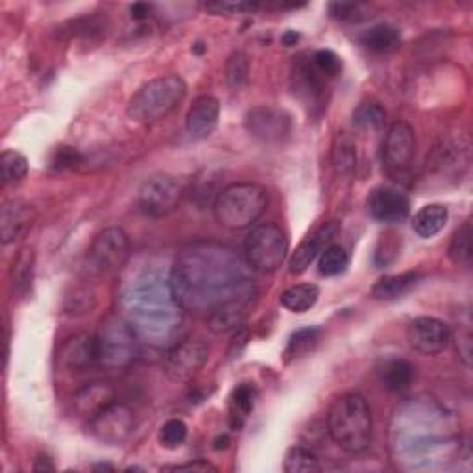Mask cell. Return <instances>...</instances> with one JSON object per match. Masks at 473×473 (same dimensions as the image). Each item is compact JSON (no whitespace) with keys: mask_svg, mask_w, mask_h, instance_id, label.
I'll return each instance as SVG.
<instances>
[{"mask_svg":"<svg viewBox=\"0 0 473 473\" xmlns=\"http://www.w3.org/2000/svg\"><path fill=\"white\" fill-rule=\"evenodd\" d=\"M176 301L185 309L215 311L230 301L249 300L252 282L230 248L194 244L183 249L171 272Z\"/></svg>","mask_w":473,"mask_h":473,"instance_id":"6da1fadb","label":"cell"},{"mask_svg":"<svg viewBox=\"0 0 473 473\" xmlns=\"http://www.w3.org/2000/svg\"><path fill=\"white\" fill-rule=\"evenodd\" d=\"M182 305L176 301L171 280H163L159 274H145L137 277L128 294H124L126 320L139 337L148 342H169L173 333L182 324Z\"/></svg>","mask_w":473,"mask_h":473,"instance_id":"7a4b0ae2","label":"cell"},{"mask_svg":"<svg viewBox=\"0 0 473 473\" xmlns=\"http://www.w3.org/2000/svg\"><path fill=\"white\" fill-rule=\"evenodd\" d=\"M327 433L346 453L357 455L367 452L374 433L372 410L367 398L348 393L333 401L327 412Z\"/></svg>","mask_w":473,"mask_h":473,"instance_id":"3957f363","label":"cell"},{"mask_svg":"<svg viewBox=\"0 0 473 473\" xmlns=\"http://www.w3.org/2000/svg\"><path fill=\"white\" fill-rule=\"evenodd\" d=\"M268 206V194L258 183H232L218 190L213 213L220 226L232 232L254 226Z\"/></svg>","mask_w":473,"mask_h":473,"instance_id":"277c9868","label":"cell"},{"mask_svg":"<svg viewBox=\"0 0 473 473\" xmlns=\"http://www.w3.org/2000/svg\"><path fill=\"white\" fill-rule=\"evenodd\" d=\"M187 97V83L178 74L150 80L130 98L126 114L131 121L152 124L165 119Z\"/></svg>","mask_w":473,"mask_h":473,"instance_id":"5b68a950","label":"cell"},{"mask_svg":"<svg viewBox=\"0 0 473 473\" xmlns=\"http://www.w3.org/2000/svg\"><path fill=\"white\" fill-rule=\"evenodd\" d=\"M98 367L121 370L130 367L139 353V335L122 317H109L97 335Z\"/></svg>","mask_w":473,"mask_h":473,"instance_id":"8992f818","label":"cell"},{"mask_svg":"<svg viewBox=\"0 0 473 473\" xmlns=\"http://www.w3.org/2000/svg\"><path fill=\"white\" fill-rule=\"evenodd\" d=\"M289 254V239L280 226L266 222L256 226L244 241L246 263L258 272L272 274L280 270Z\"/></svg>","mask_w":473,"mask_h":473,"instance_id":"52a82bcc","label":"cell"},{"mask_svg":"<svg viewBox=\"0 0 473 473\" xmlns=\"http://www.w3.org/2000/svg\"><path fill=\"white\" fill-rule=\"evenodd\" d=\"M209 359V348L200 339H185L173 344L163 355V370L174 383H189L198 376Z\"/></svg>","mask_w":473,"mask_h":473,"instance_id":"ba28073f","label":"cell"},{"mask_svg":"<svg viewBox=\"0 0 473 473\" xmlns=\"http://www.w3.org/2000/svg\"><path fill=\"white\" fill-rule=\"evenodd\" d=\"M131 256V246L126 232L122 228H106L102 230L91 248H89V265L98 274H114L121 270Z\"/></svg>","mask_w":473,"mask_h":473,"instance_id":"9c48e42d","label":"cell"},{"mask_svg":"<svg viewBox=\"0 0 473 473\" xmlns=\"http://www.w3.org/2000/svg\"><path fill=\"white\" fill-rule=\"evenodd\" d=\"M183 187L171 174H156L139 189V207L148 216L161 218L171 215L182 202Z\"/></svg>","mask_w":473,"mask_h":473,"instance_id":"30bf717a","label":"cell"},{"mask_svg":"<svg viewBox=\"0 0 473 473\" xmlns=\"http://www.w3.org/2000/svg\"><path fill=\"white\" fill-rule=\"evenodd\" d=\"M244 126L249 135L268 145L283 143L292 131L291 115L287 111L272 106H258L249 109L244 119Z\"/></svg>","mask_w":473,"mask_h":473,"instance_id":"8fae6325","label":"cell"},{"mask_svg":"<svg viewBox=\"0 0 473 473\" xmlns=\"http://www.w3.org/2000/svg\"><path fill=\"white\" fill-rule=\"evenodd\" d=\"M416 156V131L405 121H396L388 128L383 141V163L393 176L403 174Z\"/></svg>","mask_w":473,"mask_h":473,"instance_id":"7c38bea8","label":"cell"},{"mask_svg":"<svg viewBox=\"0 0 473 473\" xmlns=\"http://www.w3.org/2000/svg\"><path fill=\"white\" fill-rule=\"evenodd\" d=\"M135 427V416L130 407L115 401L102 410L97 418L89 422V429L93 436L109 446H119L126 442Z\"/></svg>","mask_w":473,"mask_h":473,"instance_id":"4fadbf2b","label":"cell"},{"mask_svg":"<svg viewBox=\"0 0 473 473\" xmlns=\"http://www.w3.org/2000/svg\"><path fill=\"white\" fill-rule=\"evenodd\" d=\"M407 341L414 351L422 355H438L448 348L452 331L446 322L435 317H418L407 327Z\"/></svg>","mask_w":473,"mask_h":473,"instance_id":"5bb4252c","label":"cell"},{"mask_svg":"<svg viewBox=\"0 0 473 473\" xmlns=\"http://www.w3.org/2000/svg\"><path fill=\"white\" fill-rule=\"evenodd\" d=\"M339 232H341V224L337 220L324 222L322 226H318L313 233H309L300 242V246L296 248V252L289 261V272L294 275L308 272V268L315 263V259L329 244H333V239L339 235Z\"/></svg>","mask_w":473,"mask_h":473,"instance_id":"9a60e30c","label":"cell"},{"mask_svg":"<svg viewBox=\"0 0 473 473\" xmlns=\"http://www.w3.org/2000/svg\"><path fill=\"white\" fill-rule=\"evenodd\" d=\"M368 213L374 220L384 224H398L410 213V202L405 194L394 187H376L367 200Z\"/></svg>","mask_w":473,"mask_h":473,"instance_id":"2e32d148","label":"cell"},{"mask_svg":"<svg viewBox=\"0 0 473 473\" xmlns=\"http://www.w3.org/2000/svg\"><path fill=\"white\" fill-rule=\"evenodd\" d=\"M38 211L24 200H8L0 211V241L12 244L28 235L36 224Z\"/></svg>","mask_w":473,"mask_h":473,"instance_id":"e0dca14e","label":"cell"},{"mask_svg":"<svg viewBox=\"0 0 473 473\" xmlns=\"http://www.w3.org/2000/svg\"><path fill=\"white\" fill-rule=\"evenodd\" d=\"M98 365L97 337L89 333H78L67 339L60 348V367L71 374L88 372Z\"/></svg>","mask_w":473,"mask_h":473,"instance_id":"ac0fdd59","label":"cell"},{"mask_svg":"<svg viewBox=\"0 0 473 473\" xmlns=\"http://www.w3.org/2000/svg\"><path fill=\"white\" fill-rule=\"evenodd\" d=\"M220 102L211 95H202L192 102L185 117V128L194 141H204L218 126Z\"/></svg>","mask_w":473,"mask_h":473,"instance_id":"d6986e66","label":"cell"},{"mask_svg":"<svg viewBox=\"0 0 473 473\" xmlns=\"http://www.w3.org/2000/svg\"><path fill=\"white\" fill-rule=\"evenodd\" d=\"M115 401H117L115 386L106 381L88 383L74 394V409L81 418H86L88 422L97 418L102 410H106Z\"/></svg>","mask_w":473,"mask_h":473,"instance_id":"ffe728a7","label":"cell"},{"mask_svg":"<svg viewBox=\"0 0 473 473\" xmlns=\"http://www.w3.org/2000/svg\"><path fill=\"white\" fill-rule=\"evenodd\" d=\"M469 161V143L464 135H459L457 139H446L442 141L440 147L435 150L433 163L436 169L448 173V171H459V174L466 169Z\"/></svg>","mask_w":473,"mask_h":473,"instance_id":"44dd1931","label":"cell"},{"mask_svg":"<svg viewBox=\"0 0 473 473\" xmlns=\"http://www.w3.org/2000/svg\"><path fill=\"white\" fill-rule=\"evenodd\" d=\"M248 300L230 301L220 305L215 311L209 313L207 327L215 333V335H226V333L239 331L244 325L246 315H248Z\"/></svg>","mask_w":473,"mask_h":473,"instance_id":"7402d4cb","label":"cell"},{"mask_svg":"<svg viewBox=\"0 0 473 473\" xmlns=\"http://www.w3.org/2000/svg\"><path fill=\"white\" fill-rule=\"evenodd\" d=\"M333 171L339 178H350L357 169V145L348 131H337L331 145Z\"/></svg>","mask_w":473,"mask_h":473,"instance_id":"603a6c76","label":"cell"},{"mask_svg":"<svg viewBox=\"0 0 473 473\" xmlns=\"http://www.w3.org/2000/svg\"><path fill=\"white\" fill-rule=\"evenodd\" d=\"M422 275L418 272H401V274H393V275H383L381 280L372 287V296L376 300L391 301L403 298L409 294L416 285L420 283Z\"/></svg>","mask_w":473,"mask_h":473,"instance_id":"cb8c5ba5","label":"cell"},{"mask_svg":"<svg viewBox=\"0 0 473 473\" xmlns=\"http://www.w3.org/2000/svg\"><path fill=\"white\" fill-rule=\"evenodd\" d=\"M324 78L313 69L311 60L300 58L292 67V81H294V91L300 97H305L311 104H318L322 98L324 89Z\"/></svg>","mask_w":473,"mask_h":473,"instance_id":"d4e9b609","label":"cell"},{"mask_svg":"<svg viewBox=\"0 0 473 473\" xmlns=\"http://www.w3.org/2000/svg\"><path fill=\"white\" fill-rule=\"evenodd\" d=\"M450 211L442 204H427L412 218V230L422 239H431L438 235L448 224Z\"/></svg>","mask_w":473,"mask_h":473,"instance_id":"484cf974","label":"cell"},{"mask_svg":"<svg viewBox=\"0 0 473 473\" xmlns=\"http://www.w3.org/2000/svg\"><path fill=\"white\" fill-rule=\"evenodd\" d=\"M36 256L32 248H22L12 265V285L17 296H26L32 291Z\"/></svg>","mask_w":473,"mask_h":473,"instance_id":"4316f807","label":"cell"},{"mask_svg":"<svg viewBox=\"0 0 473 473\" xmlns=\"http://www.w3.org/2000/svg\"><path fill=\"white\" fill-rule=\"evenodd\" d=\"M320 298V289L315 283H300L289 287L280 301L283 308L291 313H308L311 311Z\"/></svg>","mask_w":473,"mask_h":473,"instance_id":"83f0119b","label":"cell"},{"mask_svg":"<svg viewBox=\"0 0 473 473\" xmlns=\"http://www.w3.org/2000/svg\"><path fill=\"white\" fill-rule=\"evenodd\" d=\"M360 43L372 52H391L401 43V34L396 26L383 22L368 28V30L360 36Z\"/></svg>","mask_w":473,"mask_h":473,"instance_id":"f1b7e54d","label":"cell"},{"mask_svg":"<svg viewBox=\"0 0 473 473\" xmlns=\"http://www.w3.org/2000/svg\"><path fill=\"white\" fill-rule=\"evenodd\" d=\"M381 379L391 393H401L414 379V367L405 359H391L381 370Z\"/></svg>","mask_w":473,"mask_h":473,"instance_id":"f546056e","label":"cell"},{"mask_svg":"<svg viewBox=\"0 0 473 473\" xmlns=\"http://www.w3.org/2000/svg\"><path fill=\"white\" fill-rule=\"evenodd\" d=\"M350 266V254L348 249L341 244H329L318 259V272L325 277H335L346 272Z\"/></svg>","mask_w":473,"mask_h":473,"instance_id":"4dcf8cb0","label":"cell"},{"mask_svg":"<svg viewBox=\"0 0 473 473\" xmlns=\"http://www.w3.org/2000/svg\"><path fill=\"white\" fill-rule=\"evenodd\" d=\"M471 222L466 220L464 224L453 233L450 248H448V258L455 265H469L471 256H473V248H471Z\"/></svg>","mask_w":473,"mask_h":473,"instance_id":"1f68e13d","label":"cell"},{"mask_svg":"<svg viewBox=\"0 0 473 473\" xmlns=\"http://www.w3.org/2000/svg\"><path fill=\"white\" fill-rule=\"evenodd\" d=\"M318 339H320L318 327H303V329H298L296 333H292L291 339H289V344H287V350H285L287 363L292 359L303 357V355H308L309 351H313L315 346L318 344Z\"/></svg>","mask_w":473,"mask_h":473,"instance_id":"d6a6232c","label":"cell"},{"mask_svg":"<svg viewBox=\"0 0 473 473\" xmlns=\"http://www.w3.org/2000/svg\"><path fill=\"white\" fill-rule=\"evenodd\" d=\"M384 119H386V111L377 102L359 104L351 114L353 126L359 130H379L384 124Z\"/></svg>","mask_w":473,"mask_h":473,"instance_id":"836d02e7","label":"cell"},{"mask_svg":"<svg viewBox=\"0 0 473 473\" xmlns=\"http://www.w3.org/2000/svg\"><path fill=\"white\" fill-rule=\"evenodd\" d=\"M283 469L287 473H317L322 469V466L313 452L294 446L285 455Z\"/></svg>","mask_w":473,"mask_h":473,"instance_id":"e575fe53","label":"cell"},{"mask_svg":"<svg viewBox=\"0 0 473 473\" xmlns=\"http://www.w3.org/2000/svg\"><path fill=\"white\" fill-rule=\"evenodd\" d=\"M0 169H3V182L6 185L19 183L28 174V159L17 150H4L0 156Z\"/></svg>","mask_w":473,"mask_h":473,"instance_id":"d590c367","label":"cell"},{"mask_svg":"<svg viewBox=\"0 0 473 473\" xmlns=\"http://www.w3.org/2000/svg\"><path fill=\"white\" fill-rule=\"evenodd\" d=\"M232 412L237 418H246L254 412L258 401V388L254 383H241L232 393Z\"/></svg>","mask_w":473,"mask_h":473,"instance_id":"8d00e7d4","label":"cell"},{"mask_svg":"<svg viewBox=\"0 0 473 473\" xmlns=\"http://www.w3.org/2000/svg\"><path fill=\"white\" fill-rule=\"evenodd\" d=\"M248 74H249V67H248V58L246 54L241 50L232 52V55L226 62V81L228 86L233 91H242L248 83Z\"/></svg>","mask_w":473,"mask_h":473,"instance_id":"74e56055","label":"cell"},{"mask_svg":"<svg viewBox=\"0 0 473 473\" xmlns=\"http://www.w3.org/2000/svg\"><path fill=\"white\" fill-rule=\"evenodd\" d=\"M187 435H189V429L185 422L180 418H171L161 426L157 440L161 443V448L165 450H178L187 440Z\"/></svg>","mask_w":473,"mask_h":473,"instance_id":"f35d334b","label":"cell"},{"mask_svg":"<svg viewBox=\"0 0 473 473\" xmlns=\"http://www.w3.org/2000/svg\"><path fill=\"white\" fill-rule=\"evenodd\" d=\"M311 65L322 78H335L342 72V60L333 50H317L311 55Z\"/></svg>","mask_w":473,"mask_h":473,"instance_id":"ab89813d","label":"cell"},{"mask_svg":"<svg viewBox=\"0 0 473 473\" xmlns=\"http://www.w3.org/2000/svg\"><path fill=\"white\" fill-rule=\"evenodd\" d=\"M83 161V156L67 145L62 147H55L54 154H52V166L58 171H71L76 169V166Z\"/></svg>","mask_w":473,"mask_h":473,"instance_id":"60d3db41","label":"cell"},{"mask_svg":"<svg viewBox=\"0 0 473 473\" xmlns=\"http://www.w3.org/2000/svg\"><path fill=\"white\" fill-rule=\"evenodd\" d=\"M331 15L339 21H363L367 17V8L359 3H333L329 6Z\"/></svg>","mask_w":473,"mask_h":473,"instance_id":"b9f144b4","label":"cell"},{"mask_svg":"<svg viewBox=\"0 0 473 473\" xmlns=\"http://www.w3.org/2000/svg\"><path fill=\"white\" fill-rule=\"evenodd\" d=\"M258 4H248V3H209L206 4V10L215 15H224V13H239V12H254L258 10Z\"/></svg>","mask_w":473,"mask_h":473,"instance_id":"7bdbcfd3","label":"cell"},{"mask_svg":"<svg viewBox=\"0 0 473 473\" xmlns=\"http://www.w3.org/2000/svg\"><path fill=\"white\" fill-rule=\"evenodd\" d=\"M165 471H218L216 466H213L211 462L198 459L194 462H187V464H176V466H165L161 468Z\"/></svg>","mask_w":473,"mask_h":473,"instance_id":"ee69618b","label":"cell"},{"mask_svg":"<svg viewBox=\"0 0 473 473\" xmlns=\"http://www.w3.org/2000/svg\"><path fill=\"white\" fill-rule=\"evenodd\" d=\"M152 13V4L148 3H135L130 6V15L133 21H145Z\"/></svg>","mask_w":473,"mask_h":473,"instance_id":"f6af8a7d","label":"cell"},{"mask_svg":"<svg viewBox=\"0 0 473 473\" xmlns=\"http://www.w3.org/2000/svg\"><path fill=\"white\" fill-rule=\"evenodd\" d=\"M34 469L36 471H54L55 469V466H54V462H52V459L48 457V455H38V459H36V464H34Z\"/></svg>","mask_w":473,"mask_h":473,"instance_id":"bcb514c9","label":"cell"},{"mask_svg":"<svg viewBox=\"0 0 473 473\" xmlns=\"http://www.w3.org/2000/svg\"><path fill=\"white\" fill-rule=\"evenodd\" d=\"M228 446H230V436H228V435H218V436L213 440V450H215V452L228 450Z\"/></svg>","mask_w":473,"mask_h":473,"instance_id":"7dc6e473","label":"cell"},{"mask_svg":"<svg viewBox=\"0 0 473 473\" xmlns=\"http://www.w3.org/2000/svg\"><path fill=\"white\" fill-rule=\"evenodd\" d=\"M298 39H300V34H296L294 30H289V32H285V34L282 36V43H283L285 46H292V45H296Z\"/></svg>","mask_w":473,"mask_h":473,"instance_id":"c3c4849f","label":"cell"}]
</instances>
